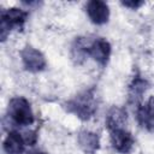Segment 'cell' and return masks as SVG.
Wrapping results in <instances>:
<instances>
[{
    "mask_svg": "<svg viewBox=\"0 0 154 154\" xmlns=\"http://www.w3.org/2000/svg\"><path fill=\"white\" fill-rule=\"evenodd\" d=\"M72 52L75 58H84L89 55L101 66H106L111 55V45L103 37H96L94 40L78 37L75 41Z\"/></svg>",
    "mask_w": 154,
    "mask_h": 154,
    "instance_id": "1",
    "label": "cell"
},
{
    "mask_svg": "<svg viewBox=\"0 0 154 154\" xmlns=\"http://www.w3.org/2000/svg\"><path fill=\"white\" fill-rule=\"evenodd\" d=\"M7 116L18 126H28L34 123V113L29 101L23 96L12 97L8 102Z\"/></svg>",
    "mask_w": 154,
    "mask_h": 154,
    "instance_id": "2",
    "label": "cell"
},
{
    "mask_svg": "<svg viewBox=\"0 0 154 154\" xmlns=\"http://www.w3.org/2000/svg\"><path fill=\"white\" fill-rule=\"evenodd\" d=\"M96 107L93 90H85L67 102V109L83 120L90 119L96 112Z\"/></svg>",
    "mask_w": 154,
    "mask_h": 154,
    "instance_id": "3",
    "label": "cell"
},
{
    "mask_svg": "<svg viewBox=\"0 0 154 154\" xmlns=\"http://www.w3.org/2000/svg\"><path fill=\"white\" fill-rule=\"evenodd\" d=\"M28 17V12L23 11L20 8H7L1 12V17H0V31H1V40L5 41L7 35L10 34V31H12L13 29L17 30H22L24 26V23Z\"/></svg>",
    "mask_w": 154,
    "mask_h": 154,
    "instance_id": "4",
    "label": "cell"
},
{
    "mask_svg": "<svg viewBox=\"0 0 154 154\" xmlns=\"http://www.w3.org/2000/svg\"><path fill=\"white\" fill-rule=\"evenodd\" d=\"M109 138H111V144L112 147L118 152V153H129L132 147H134V137L131 134L126 130L125 126L122 128H114L109 130Z\"/></svg>",
    "mask_w": 154,
    "mask_h": 154,
    "instance_id": "5",
    "label": "cell"
},
{
    "mask_svg": "<svg viewBox=\"0 0 154 154\" xmlns=\"http://www.w3.org/2000/svg\"><path fill=\"white\" fill-rule=\"evenodd\" d=\"M20 57L24 67L30 72H38L46 67L45 55L32 47H25L20 52Z\"/></svg>",
    "mask_w": 154,
    "mask_h": 154,
    "instance_id": "6",
    "label": "cell"
},
{
    "mask_svg": "<svg viewBox=\"0 0 154 154\" xmlns=\"http://www.w3.org/2000/svg\"><path fill=\"white\" fill-rule=\"evenodd\" d=\"M85 11L88 17L94 24L101 25L108 22L109 18V8L108 5L101 0H91L85 5Z\"/></svg>",
    "mask_w": 154,
    "mask_h": 154,
    "instance_id": "7",
    "label": "cell"
},
{
    "mask_svg": "<svg viewBox=\"0 0 154 154\" xmlns=\"http://www.w3.org/2000/svg\"><path fill=\"white\" fill-rule=\"evenodd\" d=\"M136 117L138 124L143 129L154 132V96H152L144 105L138 106Z\"/></svg>",
    "mask_w": 154,
    "mask_h": 154,
    "instance_id": "8",
    "label": "cell"
},
{
    "mask_svg": "<svg viewBox=\"0 0 154 154\" xmlns=\"http://www.w3.org/2000/svg\"><path fill=\"white\" fill-rule=\"evenodd\" d=\"M26 146L25 137L18 131H10L4 141V150L6 154H23Z\"/></svg>",
    "mask_w": 154,
    "mask_h": 154,
    "instance_id": "9",
    "label": "cell"
},
{
    "mask_svg": "<svg viewBox=\"0 0 154 154\" xmlns=\"http://www.w3.org/2000/svg\"><path fill=\"white\" fill-rule=\"evenodd\" d=\"M126 124V112L120 107H112L106 116V125L107 129L122 128Z\"/></svg>",
    "mask_w": 154,
    "mask_h": 154,
    "instance_id": "10",
    "label": "cell"
},
{
    "mask_svg": "<svg viewBox=\"0 0 154 154\" xmlns=\"http://www.w3.org/2000/svg\"><path fill=\"white\" fill-rule=\"evenodd\" d=\"M78 142L83 150L88 154H93L97 148H99V137L96 134L89 132V131H83L78 136Z\"/></svg>",
    "mask_w": 154,
    "mask_h": 154,
    "instance_id": "11",
    "label": "cell"
},
{
    "mask_svg": "<svg viewBox=\"0 0 154 154\" xmlns=\"http://www.w3.org/2000/svg\"><path fill=\"white\" fill-rule=\"evenodd\" d=\"M146 85H147V82L143 78H141L138 76L135 77L130 85V97H132L135 100L137 97H141V95L146 90Z\"/></svg>",
    "mask_w": 154,
    "mask_h": 154,
    "instance_id": "12",
    "label": "cell"
},
{
    "mask_svg": "<svg viewBox=\"0 0 154 154\" xmlns=\"http://www.w3.org/2000/svg\"><path fill=\"white\" fill-rule=\"evenodd\" d=\"M122 4L124 6H126V7H130L132 10H136V8H138L140 6L143 5V1H123Z\"/></svg>",
    "mask_w": 154,
    "mask_h": 154,
    "instance_id": "13",
    "label": "cell"
},
{
    "mask_svg": "<svg viewBox=\"0 0 154 154\" xmlns=\"http://www.w3.org/2000/svg\"><path fill=\"white\" fill-rule=\"evenodd\" d=\"M29 154H46V153H43V152H41V150H31Z\"/></svg>",
    "mask_w": 154,
    "mask_h": 154,
    "instance_id": "14",
    "label": "cell"
}]
</instances>
